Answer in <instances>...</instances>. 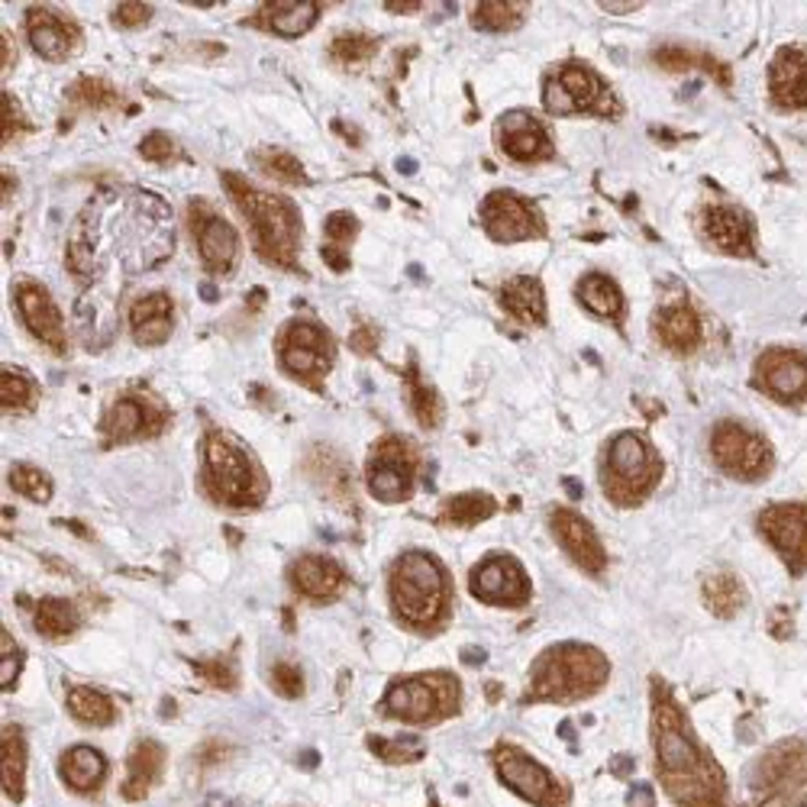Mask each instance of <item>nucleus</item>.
<instances>
[{"label": "nucleus", "mask_w": 807, "mask_h": 807, "mask_svg": "<svg viewBox=\"0 0 807 807\" xmlns=\"http://www.w3.org/2000/svg\"><path fill=\"white\" fill-rule=\"evenodd\" d=\"M223 184H226L229 197L236 201V207L246 211V221L256 236L258 256L275 262L278 268H292L297 262V236H300L297 211L285 197L256 191L239 175H223Z\"/></svg>", "instance_id": "f257e3e1"}, {"label": "nucleus", "mask_w": 807, "mask_h": 807, "mask_svg": "<svg viewBox=\"0 0 807 807\" xmlns=\"http://www.w3.org/2000/svg\"><path fill=\"white\" fill-rule=\"evenodd\" d=\"M656 753H660V766L668 778V791L672 798L692 805V801H704L707 798V778H704V756L697 753V746L688 739L678 711L665 701L656 707Z\"/></svg>", "instance_id": "f03ea898"}, {"label": "nucleus", "mask_w": 807, "mask_h": 807, "mask_svg": "<svg viewBox=\"0 0 807 807\" xmlns=\"http://www.w3.org/2000/svg\"><path fill=\"white\" fill-rule=\"evenodd\" d=\"M391 597L407 624H433L449 597L440 562L430 552H404L391 575Z\"/></svg>", "instance_id": "7ed1b4c3"}, {"label": "nucleus", "mask_w": 807, "mask_h": 807, "mask_svg": "<svg viewBox=\"0 0 807 807\" xmlns=\"http://www.w3.org/2000/svg\"><path fill=\"white\" fill-rule=\"evenodd\" d=\"M607 662L591 646H555L533 665V695L565 701L585 697L604 685Z\"/></svg>", "instance_id": "20e7f679"}, {"label": "nucleus", "mask_w": 807, "mask_h": 807, "mask_svg": "<svg viewBox=\"0 0 807 807\" xmlns=\"http://www.w3.org/2000/svg\"><path fill=\"white\" fill-rule=\"evenodd\" d=\"M204 469H207V488L223 504H256L265 491V481L258 476L256 462L243 449V442L233 433L217 430L207 437L204 446Z\"/></svg>", "instance_id": "39448f33"}, {"label": "nucleus", "mask_w": 807, "mask_h": 807, "mask_svg": "<svg viewBox=\"0 0 807 807\" xmlns=\"http://www.w3.org/2000/svg\"><path fill=\"white\" fill-rule=\"evenodd\" d=\"M459 704V685L452 675H423V678H404L388 688L385 695V711L420 724L437 714H452Z\"/></svg>", "instance_id": "423d86ee"}, {"label": "nucleus", "mask_w": 807, "mask_h": 807, "mask_svg": "<svg viewBox=\"0 0 807 807\" xmlns=\"http://www.w3.org/2000/svg\"><path fill=\"white\" fill-rule=\"evenodd\" d=\"M604 466H607V491L617 501H626V498H636V494L650 491L656 484V476H660L656 452L636 433L614 437L611 446H607Z\"/></svg>", "instance_id": "0eeeda50"}, {"label": "nucleus", "mask_w": 807, "mask_h": 807, "mask_svg": "<svg viewBox=\"0 0 807 807\" xmlns=\"http://www.w3.org/2000/svg\"><path fill=\"white\" fill-rule=\"evenodd\" d=\"M552 113H614L617 104L607 91V84L585 65H565L559 74L546 81L543 94Z\"/></svg>", "instance_id": "6e6552de"}, {"label": "nucleus", "mask_w": 807, "mask_h": 807, "mask_svg": "<svg viewBox=\"0 0 807 807\" xmlns=\"http://www.w3.org/2000/svg\"><path fill=\"white\" fill-rule=\"evenodd\" d=\"M711 452H714V459L724 472L743 478V481L759 478L772 462L769 446L763 442V437L749 433L746 427H739L734 420L717 423V430L711 437Z\"/></svg>", "instance_id": "1a4fd4ad"}, {"label": "nucleus", "mask_w": 807, "mask_h": 807, "mask_svg": "<svg viewBox=\"0 0 807 807\" xmlns=\"http://www.w3.org/2000/svg\"><path fill=\"white\" fill-rule=\"evenodd\" d=\"M481 221L491 239L498 243H517V239H530L537 233H543L540 214L533 211V204H527L523 197L498 191L484 201L481 207Z\"/></svg>", "instance_id": "9d476101"}, {"label": "nucleus", "mask_w": 807, "mask_h": 807, "mask_svg": "<svg viewBox=\"0 0 807 807\" xmlns=\"http://www.w3.org/2000/svg\"><path fill=\"white\" fill-rule=\"evenodd\" d=\"M413 456L404 449V442H381L375 459H371V476H368V491L378 501H404L413 484Z\"/></svg>", "instance_id": "9b49d317"}, {"label": "nucleus", "mask_w": 807, "mask_h": 807, "mask_svg": "<svg viewBox=\"0 0 807 807\" xmlns=\"http://www.w3.org/2000/svg\"><path fill=\"white\" fill-rule=\"evenodd\" d=\"M756 381L778 401H798L807 395V359L791 349H769L756 362Z\"/></svg>", "instance_id": "f8f14e48"}, {"label": "nucleus", "mask_w": 807, "mask_h": 807, "mask_svg": "<svg viewBox=\"0 0 807 807\" xmlns=\"http://www.w3.org/2000/svg\"><path fill=\"white\" fill-rule=\"evenodd\" d=\"M472 591L488 604H523L530 585H527L523 569L511 555H498V559H488L484 565H478V572L472 575Z\"/></svg>", "instance_id": "ddd939ff"}, {"label": "nucleus", "mask_w": 807, "mask_h": 807, "mask_svg": "<svg viewBox=\"0 0 807 807\" xmlns=\"http://www.w3.org/2000/svg\"><path fill=\"white\" fill-rule=\"evenodd\" d=\"M17 310L23 314V324L33 336H39L49 349H65V330H62V314L55 300L42 285L23 282L17 288Z\"/></svg>", "instance_id": "4468645a"}, {"label": "nucleus", "mask_w": 807, "mask_h": 807, "mask_svg": "<svg viewBox=\"0 0 807 807\" xmlns=\"http://www.w3.org/2000/svg\"><path fill=\"white\" fill-rule=\"evenodd\" d=\"M759 523L775 550L785 552L788 562L798 569L807 559V504H775L759 517Z\"/></svg>", "instance_id": "2eb2a0df"}, {"label": "nucleus", "mask_w": 807, "mask_h": 807, "mask_svg": "<svg viewBox=\"0 0 807 807\" xmlns=\"http://www.w3.org/2000/svg\"><path fill=\"white\" fill-rule=\"evenodd\" d=\"M498 775L514 788L517 795H523L533 805H552L555 801V782L552 775L540 763H533L530 756L514 753V749H501L498 753Z\"/></svg>", "instance_id": "dca6fc26"}, {"label": "nucleus", "mask_w": 807, "mask_h": 807, "mask_svg": "<svg viewBox=\"0 0 807 807\" xmlns=\"http://www.w3.org/2000/svg\"><path fill=\"white\" fill-rule=\"evenodd\" d=\"M552 533L555 540L562 543V550L569 552L585 572L597 575L604 569V550H601V540L597 533L591 530V523L582 520L572 511H555L552 514Z\"/></svg>", "instance_id": "f3484780"}, {"label": "nucleus", "mask_w": 807, "mask_h": 807, "mask_svg": "<svg viewBox=\"0 0 807 807\" xmlns=\"http://www.w3.org/2000/svg\"><path fill=\"white\" fill-rule=\"evenodd\" d=\"M194 236H197V253L214 272H229L239 253V236L229 223L217 214H197L194 217Z\"/></svg>", "instance_id": "a211bd4d"}, {"label": "nucleus", "mask_w": 807, "mask_h": 807, "mask_svg": "<svg viewBox=\"0 0 807 807\" xmlns=\"http://www.w3.org/2000/svg\"><path fill=\"white\" fill-rule=\"evenodd\" d=\"M498 136H501V146L504 152L517 159V162H527V159H540V155H550L552 149L546 143V133L543 126L523 111H511L501 116L498 123Z\"/></svg>", "instance_id": "6ab92c4d"}, {"label": "nucleus", "mask_w": 807, "mask_h": 807, "mask_svg": "<svg viewBox=\"0 0 807 807\" xmlns=\"http://www.w3.org/2000/svg\"><path fill=\"white\" fill-rule=\"evenodd\" d=\"M772 98L782 108H807V59L798 49H778L772 62Z\"/></svg>", "instance_id": "aec40b11"}, {"label": "nucleus", "mask_w": 807, "mask_h": 807, "mask_svg": "<svg viewBox=\"0 0 807 807\" xmlns=\"http://www.w3.org/2000/svg\"><path fill=\"white\" fill-rule=\"evenodd\" d=\"M704 233L724 253H736V256L753 253V226H749V217L736 207H707Z\"/></svg>", "instance_id": "412c9836"}, {"label": "nucleus", "mask_w": 807, "mask_h": 807, "mask_svg": "<svg viewBox=\"0 0 807 807\" xmlns=\"http://www.w3.org/2000/svg\"><path fill=\"white\" fill-rule=\"evenodd\" d=\"M27 27H30V45L49 62H62L74 45V39H78V30L72 23L49 13V10H33L27 17Z\"/></svg>", "instance_id": "4be33fe9"}, {"label": "nucleus", "mask_w": 807, "mask_h": 807, "mask_svg": "<svg viewBox=\"0 0 807 807\" xmlns=\"http://www.w3.org/2000/svg\"><path fill=\"white\" fill-rule=\"evenodd\" d=\"M501 304L508 307V314H514L520 324L540 327L546 320V294L537 278L517 275L504 288H501Z\"/></svg>", "instance_id": "5701e85b"}, {"label": "nucleus", "mask_w": 807, "mask_h": 807, "mask_svg": "<svg viewBox=\"0 0 807 807\" xmlns=\"http://www.w3.org/2000/svg\"><path fill=\"white\" fill-rule=\"evenodd\" d=\"M162 766H165V753H162L159 743H152V739L136 743L133 753H130V778H126V785H123V795H126L130 801L146 798L149 788H152V785L159 782V775H162Z\"/></svg>", "instance_id": "b1692460"}, {"label": "nucleus", "mask_w": 807, "mask_h": 807, "mask_svg": "<svg viewBox=\"0 0 807 807\" xmlns=\"http://www.w3.org/2000/svg\"><path fill=\"white\" fill-rule=\"evenodd\" d=\"M294 585L307 597H333L343 588V569L324 555H304L294 562Z\"/></svg>", "instance_id": "393cba45"}, {"label": "nucleus", "mask_w": 807, "mask_h": 807, "mask_svg": "<svg viewBox=\"0 0 807 807\" xmlns=\"http://www.w3.org/2000/svg\"><path fill=\"white\" fill-rule=\"evenodd\" d=\"M155 423H159V417L149 413L146 404L133 401V398H123V401L113 404L111 410H108V417H104V440L108 442L133 440V437H140V433L155 430Z\"/></svg>", "instance_id": "a878e982"}, {"label": "nucleus", "mask_w": 807, "mask_h": 807, "mask_svg": "<svg viewBox=\"0 0 807 807\" xmlns=\"http://www.w3.org/2000/svg\"><path fill=\"white\" fill-rule=\"evenodd\" d=\"M262 17H265L268 30L278 33V37H304L320 17V3H310V0H300V3L275 0V3H265Z\"/></svg>", "instance_id": "bb28decb"}, {"label": "nucleus", "mask_w": 807, "mask_h": 807, "mask_svg": "<svg viewBox=\"0 0 807 807\" xmlns=\"http://www.w3.org/2000/svg\"><path fill=\"white\" fill-rule=\"evenodd\" d=\"M656 333H660V339L668 346V349H675V353H692L697 343H701V320H697L692 307L675 304V307H665L660 314Z\"/></svg>", "instance_id": "cd10ccee"}, {"label": "nucleus", "mask_w": 807, "mask_h": 807, "mask_svg": "<svg viewBox=\"0 0 807 807\" xmlns=\"http://www.w3.org/2000/svg\"><path fill=\"white\" fill-rule=\"evenodd\" d=\"M104 775H108V759L91 746H74L62 759V778L74 791H94L104 782Z\"/></svg>", "instance_id": "c85d7f7f"}, {"label": "nucleus", "mask_w": 807, "mask_h": 807, "mask_svg": "<svg viewBox=\"0 0 807 807\" xmlns=\"http://www.w3.org/2000/svg\"><path fill=\"white\" fill-rule=\"evenodd\" d=\"M27 739L20 727H3V791L20 801L23 798V775H27Z\"/></svg>", "instance_id": "c756f323"}, {"label": "nucleus", "mask_w": 807, "mask_h": 807, "mask_svg": "<svg viewBox=\"0 0 807 807\" xmlns=\"http://www.w3.org/2000/svg\"><path fill=\"white\" fill-rule=\"evenodd\" d=\"M33 624L42 636L49 640H59V636H69L78 626V607L72 601H62V597H42L33 611Z\"/></svg>", "instance_id": "7c9ffc66"}, {"label": "nucleus", "mask_w": 807, "mask_h": 807, "mask_svg": "<svg viewBox=\"0 0 807 807\" xmlns=\"http://www.w3.org/2000/svg\"><path fill=\"white\" fill-rule=\"evenodd\" d=\"M579 300L597 317H617L624 310V294L621 288L604 278V275H588L579 285Z\"/></svg>", "instance_id": "2f4dec72"}, {"label": "nucleus", "mask_w": 807, "mask_h": 807, "mask_svg": "<svg viewBox=\"0 0 807 807\" xmlns=\"http://www.w3.org/2000/svg\"><path fill=\"white\" fill-rule=\"evenodd\" d=\"M494 511H498V504L488 494H456L442 504V520L452 523V527H472Z\"/></svg>", "instance_id": "473e14b6"}, {"label": "nucleus", "mask_w": 807, "mask_h": 807, "mask_svg": "<svg viewBox=\"0 0 807 807\" xmlns=\"http://www.w3.org/2000/svg\"><path fill=\"white\" fill-rule=\"evenodd\" d=\"M407 401H410L413 417H417L427 430H433V427L442 420V401L440 395H437V388H430L417 371H407Z\"/></svg>", "instance_id": "72a5a7b5"}, {"label": "nucleus", "mask_w": 807, "mask_h": 807, "mask_svg": "<svg viewBox=\"0 0 807 807\" xmlns=\"http://www.w3.org/2000/svg\"><path fill=\"white\" fill-rule=\"evenodd\" d=\"M69 711L74 721L88 724V727H108L113 721L111 697H104L94 688H72L69 695Z\"/></svg>", "instance_id": "f704fd0d"}, {"label": "nucleus", "mask_w": 807, "mask_h": 807, "mask_svg": "<svg viewBox=\"0 0 807 807\" xmlns=\"http://www.w3.org/2000/svg\"><path fill=\"white\" fill-rule=\"evenodd\" d=\"M282 362L285 368L297 375L300 381H320L330 371V356L320 349H300V346H282Z\"/></svg>", "instance_id": "c9c22d12"}, {"label": "nucleus", "mask_w": 807, "mask_h": 807, "mask_svg": "<svg viewBox=\"0 0 807 807\" xmlns=\"http://www.w3.org/2000/svg\"><path fill=\"white\" fill-rule=\"evenodd\" d=\"M656 62H660L662 69H668V72H685V69H707V72L714 74L721 84H731V74L727 69L721 65V62H714L711 55H697V52H688V49H675V45H665L656 52Z\"/></svg>", "instance_id": "e433bc0d"}, {"label": "nucleus", "mask_w": 807, "mask_h": 807, "mask_svg": "<svg viewBox=\"0 0 807 807\" xmlns=\"http://www.w3.org/2000/svg\"><path fill=\"white\" fill-rule=\"evenodd\" d=\"M523 7L527 3H494V0H484L478 3L476 23L478 30H488V33H504V30H514L517 23L523 20Z\"/></svg>", "instance_id": "4c0bfd02"}, {"label": "nucleus", "mask_w": 807, "mask_h": 807, "mask_svg": "<svg viewBox=\"0 0 807 807\" xmlns=\"http://www.w3.org/2000/svg\"><path fill=\"white\" fill-rule=\"evenodd\" d=\"M0 401H3V410H20V407H30L37 401V385L20 375L17 368H3L0 375Z\"/></svg>", "instance_id": "58836bf2"}, {"label": "nucleus", "mask_w": 807, "mask_h": 807, "mask_svg": "<svg viewBox=\"0 0 807 807\" xmlns=\"http://www.w3.org/2000/svg\"><path fill=\"white\" fill-rule=\"evenodd\" d=\"M74 104H84L88 111H108L116 104V94L108 81H98V78H78L69 91Z\"/></svg>", "instance_id": "ea45409f"}, {"label": "nucleus", "mask_w": 807, "mask_h": 807, "mask_svg": "<svg viewBox=\"0 0 807 807\" xmlns=\"http://www.w3.org/2000/svg\"><path fill=\"white\" fill-rule=\"evenodd\" d=\"M704 597H707V604H711L721 617L734 614L736 607L743 604V591L736 585L734 575H714V579H707Z\"/></svg>", "instance_id": "a19ab883"}, {"label": "nucleus", "mask_w": 807, "mask_h": 807, "mask_svg": "<svg viewBox=\"0 0 807 807\" xmlns=\"http://www.w3.org/2000/svg\"><path fill=\"white\" fill-rule=\"evenodd\" d=\"M258 159H262V168H265L272 178H278V182L285 184H307L304 165L294 159L292 152H282V149H262Z\"/></svg>", "instance_id": "79ce46f5"}, {"label": "nucleus", "mask_w": 807, "mask_h": 807, "mask_svg": "<svg viewBox=\"0 0 807 807\" xmlns=\"http://www.w3.org/2000/svg\"><path fill=\"white\" fill-rule=\"evenodd\" d=\"M10 488L23 498H33L39 504H45L52 498V481L33 466H13L10 469Z\"/></svg>", "instance_id": "37998d69"}, {"label": "nucleus", "mask_w": 807, "mask_h": 807, "mask_svg": "<svg viewBox=\"0 0 807 807\" xmlns=\"http://www.w3.org/2000/svg\"><path fill=\"white\" fill-rule=\"evenodd\" d=\"M375 39L362 37V33H346V37H336L330 42V55L343 65H362L366 59L375 55Z\"/></svg>", "instance_id": "c03bdc74"}, {"label": "nucleus", "mask_w": 807, "mask_h": 807, "mask_svg": "<svg viewBox=\"0 0 807 807\" xmlns=\"http://www.w3.org/2000/svg\"><path fill=\"white\" fill-rule=\"evenodd\" d=\"M272 688L282 697H300L304 695V675L292 662H278L272 668Z\"/></svg>", "instance_id": "a18cd8bd"}, {"label": "nucleus", "mask_w": 807, "mask_h": 807, "mask_svg": "<svg viewBox=\"0 0 807 807\" xmlns=\"http://www.w3.org/2000/svg\"><path fill=\"white\" fill-rule=\"evenodd\" d=\"M285 346H300V349H320V353H327V333L317 330L314 324H292L285 330Z\"/></svg>", "instance_id": "49530a36"}, {"label": "nucleus", "mask_w": 807, "mask_h": 807, "mask_svg": "<svg viewBox=\"0 0 807 807\" xmlns=\"http://www.w3.org/2000/svg\"><path fill=\"white\" fill-rule=\"evenodd\" d=\"M168 333H172V314H165V317H149V320L133 324V336H136V343H143V346H159L162 339H168Z\"/></svg>", "instance_id": "de8ad7c7"}, {"label": "nucleus", "mask_w": 807, "mask_h": 807, "mask_svg": "<svg viewBox=\"0 0 807 807\" xmlns=\"http://www.w3.org/2000/svg\"><path fill=\"white\" fill-rule=\"evenodd\" d=\"M172 314V297L168 294H149V297H140L130 310V324H140V320H149V317H165Z\"/></svg>", "instance_id": "09e8293b"}, {"label": "nucleus", "mask_w": 807, "mask_h": 807, "mask_svg": "<svg viewBox=\"0 0 807 807\" xmlns=\"http://www.w3.org/2000/svg\"><path fill=\"white\" fill-rule=\"evenodd\" d=\"M0 650H3V665H0V685H3V688H10V685L17 682V675H20L23 656H20L17 643H13V640L7 636V630L0 633Z\"/></svg>", "instance_id": "8fccbe9b"}, {"label": "nucleus", "mask_w": 807, "mask_h": 807, "mask_svg": "<svg viewBox=\"0 0 807 807\" xmlns=\"http://www.w3.org/2000/svg\"><path fill=\"white\" fill-rule=\"evenodd\" d=\"M368 746L388 759V763H404V759H417L420 756V746L413 739H404V743H385V739H368Z\"/></svg>", "instance_id": "3c124183"}, {"label": "nucleus", "mask_w": 807, "mask_h": 807, "mask_svg": "<svg viewBox=\"0 0 807 807\" xmlns=\"http://www.w3.org/2000/svg\"><path fill=\"white\" fill-rule=\"evenodd\" d=\"M359 233V223L353 214H333L327 221V239H330V249H343L353 236Z\"/></svg>", "instance_id": "603ef678"}, {"label": "nucleus", "mask_w": 807, "mask_h": 807, "mask_svg": "<svg viewBox=\"0 0 807 807\" xmlns=\"http://www.w3.org/2000/svg\"><path fill=\"white\" fill-rule=\"evenodd\" d=\"M197 675H201L204 682L217 685V688H233V685H236V672H233V665L226 660L197 662Z\"/></svg>", "instance_id": "864d4df0"}, {"label": "nucleus", "mask_w": 807, "mask_h": 807, "mask_svg": "<svg viewBox=\"0 0 807 807\" xmlns=\"http://www.w3.org/2000/svg\"><path fill=\"white\" fill-rule=\"evenodd\" d=\"M149 20H152V7L149 3H120L116 10H113V23L116 27H146Z\"/></svg>", "instance_id": "5fc2aeb1"}, {"label": "nucleus", "mask_w": 807, "mask_h": 807, "mask_svg": "<svg viewBox=\"0 0 807 807\" xmlns=\"http://www.w3.org/2000/svg\"><path fill=\"white\" fill-rule=\"evenodd\" d=\"M172 152H175V146H172V140L165 133H149L146 140L140 143V155L149 159V162H168Z\"/></svg>", "instance_id": "6e6d98bb"}, {"label": "nucleus", "mask_w": 807, "mask_h": 807, "mask_svg": "<svg viewBox=\"0 0 807 807\" xmlns=\"http://www.w3.org/2000/svg\"><path fill=\"white\" fill-rule=\"evenodd\" d=\"M20 130H30V123L23 120V111H20L17 98L3 94V143H7V140H13Z\"/></svg>", "instance_id": "4d7b16f0"}, {"label": "nucleus", "mask_w": 807, "mask_h": 807, "mask_svg": "<svg viewBox=\"0 0 807 807\" xmlns=\"http://www.w3.org/2000/svg\"><path fill=\"white\" fill-rule=\"evenodd\" d=\"M349 343H353V349H356V353H375V333L366 330V327H359V330L353 333V339H349Z\"/></svg>", "instance_id": "13d9d810"}, {"label": "nucleus", "mask_w": 807, "mask_h": 807, "mask_svg": "<svg viewBox=\"0 0 807 807\" xmlns=\"http://www.w3.org/2000/svg\"><path fill=\"white\" fill-rule=\"evenodd\" d=\"M385 7H388V10H398V13H413V10H420L423 3H420V0H388Z\"/></svg>", "instance_id": "bf43d9fd"}, {"label": "nucleus", "mask_w": 807, "mask_h": 807, "mask_svg": "<svg viewBox=\"0 0 807 807\" xmlns=\"http://www.w3.org/2000/svg\"><path fill=\"white\" fill-rule=\"evenodd\" d=\"M0 55H3V72L13 65V42H10V37L3 33V39H0Z\"/></svg>", "instance_id": "052dcab7"}, {"label": "nucleus", "mask_w": 807, "mask_h": 807, "mask_svg": "<svg viewBox=\"0 0 807 807\" xmlns=\"http://www.w3.org/2000/svg\"><path fill=\"white\" fill-rule=\"evenodd\" d=\"M601 7H604L607 13H626V10H636L640 3H636V0H630V3H611V0H604Z\"/></svg>", "instance_id": "680f3d73"}, {"label": "nucleus", "mask_w": 807, "mask_h": 807, "mask_svg": "<svg viewBox=\"0 0 807 807\" xmlns=\"http://www.w3.org/2000/svg\"><path fill=\"white\" fill-rule=\"evenodd\" d=\"M401 172H404V175H410V172H413V165H410V159H401Z\"/></svg>", "instance_id": "e2e57ef3"}]
</instances>
